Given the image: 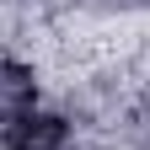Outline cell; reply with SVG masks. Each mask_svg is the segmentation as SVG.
Here are the masks:
<instances>
[{"instance_id":"obj_1","label":"cell","mask_w":150,"mask_h":150,"mask_svg":"<svg viewBox=\"0 0 150 150\" xmlns=\"http://www.w3.org/2000/svg\"><path fill=\"white\" fill-rule=\"evenodd\" d=\"M0 145L6 150H70V118L54 107H32L0 134Z\"/></svg>"},{"instance_id":"obj_2","label":"cell","mask_w":150,"mask_h":150,"mask_svg":"<svg viewBox=\"0 0 150 150\" xmlns=\"http://www.w3.org/2000/svg\"><path fill=\"white\" fill-rule=\"evenodd\" d=\"M38 107V70L16 54H0V134Z\"/></svg>"},{"instance_id":"obj_3","label":"cell","mask_w":150,"mask_h":150,"mask_svg":"<svg viewBox=\"0 0 150 150\" xmlns=\"http://www.w3.org/2000/svg\"><path fill=\"white\" fill-rule=\"evenodd\" d=\"M134 145L150 150V86H145V97H139V107H134Z\"/></svg>"},{"instance_id":"obj_4","label":"cell","mask_w":150,"mask_h":150,"mask_svg":"<svg viewBox=\"0 0 150 150\" xmlns=\"http://www.w3.org/2000/svg\"><path fill=\"white\" fill-rule=\"evenodd\" d=\"M145 6H150V0H145Z\"/></svg>"}]
</instances>
